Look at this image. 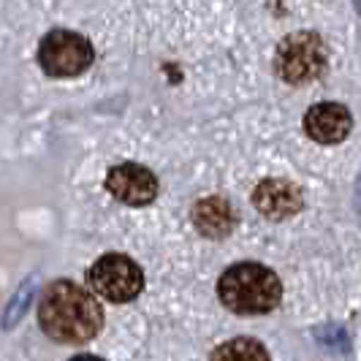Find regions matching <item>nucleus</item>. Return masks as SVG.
<instances>
[{
	"mask_svg": "<svg viewBox=\"0 0 361 361\" xmlns=\"http://www.w3.org/2000/svg\"><path fill=\"white\" fill-rule=\"evenodd\" d=\"M38 324L60 345H85L104 329V307L87 288L54 280L38 302Z\"/></svg>",
	"mask_w": 361,
	"mask_h": 361,
	"instance_id": "obj_1",
	"label": "nucleus"
},
{
	"mask_svg": "<svg viewBox=\"0 0 361 361\" xmlns=\"http://www.w3.org/2000/svg\"><path fill=\"white\" fill-rule=\"evenodd\" d=\"M217 296L231 312L239 315H264L280 305L283 283L280 277L261 264H234L220 274Z\"/></svg>",
	"mask_w": 361,
	"mask_h": 361,
	"instance_id": "obj_2",
	"label": "nucleus"
},
{
	"mask_svg": "<svg viewBox=\"0 0 361 361\" xmlns=\"http://www.w3.org/2000/svg\"><path fill=\"white\" fill-rule=\"evenodd\" d=\"M329 66V49L324 38L312 30L288 33L277 44L274 52V71L288 85H310L324 76Z\"/></svg>",
	"mask_w": 361,
	"mask_h": 361,
	"instance_id": "obj_3",
	"label": "nucleus"
},
{
	"mask_svg": "<svg viewBox=\"0 0 361 361\" xmlns=\"http://www.w3.org/2000/svg\"><path fill=\"white\" fill-rule=\"evenodd\" d=\"M87 283L95 290V296L114 302V305H126L145 290V271L128 255L106 253L90 267Z\"/></svg>",
	"mask_w": 361,
	"mask_h": 361,
	"instance_id": "obj_4",
	"label": "nucleus"
},
{
	"mask_svg": "<svg viewBox=\"0 0 361 361\" xmlns=\"http://www.w3.org/2000/svg\"><path fill=\"white\" fill-rule=\"evenodd\" d=\"M92 44L73 30H52L38 47V63L49 76H79L92 63Z\"/></svg>",
	"mask_w": 361,
	"mask_h": 361,
	"instance_id": "obj_5",
	"label": "nucleus"
},
{
	"mask_svg": "<svg viewBox=\"0 0 361 361\" xmlns=\"http://www.w3.org/2000/svg\"><path fill=\"white\" fill-rule=\"evenodd\" d=\"M106 190L128 207H147L158 196V177L142 163H120L109 169Z\"/></svg>",
	"mask_w": 361,
	"mask_h": 361,
	"instance_id": "obj_6",
	"label": "nucleus"
},
{
	"mask_svg": "<svg viewBox=\"0 0 361 361\" xmlns=\"http://www.w3.org/2000/svg\"><path fill=\"white\" fill-rule=\"evenodd\" d=\"M253 204L255 209L269 220H288L305 207V199H302L299 185H293V182L264 180L255 185Z\"/></svg>",
	"mask_w": 361,
	"mask_h": 361,
	"instance_id": "obj_7",
	"label": "nucleus"
},
{
	"mask_svg": "<svg viewBox=\"0 0 361 361\" xmlns=\"http://www.w3.org/2000/svg\"><path fill=\"white\" fill-rule=\"evenodd\" d=\"M353 117L350 111L337 104V101H324L310 106V111L305 114V130L312 142L318 145H337L343 142L345 136L350 133Z\"/></svg>",
	"mask_w": 361,
	"mask_h": 361,
	"instance_id": "obj_8",
	"label": "nucleus"
},
{
	"mask_svg": "<svg viewBox=\"0 0 361 361\" xmlns=\"http://www.w3.org/2000/svg\"><path fill=\"white\" fill-rule=\"evenodd\" d=\"M193 223L204 236L223 239L231 234V228L236 226V212L226 199L212 196V199H201L193 207Z\"/></svg>",
	"mask_w": 361,
	"mask_h": 361,
	"instance_id": "obj_9",
	"label": "nucleus"
},
{
	"mask_svg": "<svg viewBox=\"0 0 361 361\" xmlns=\"http://www.w3.org/2000/svg\"><path fill=\"white\" fill-rule=\"evenodd\" d=\"M209 361H271L267 348L253 337H234L228 343L217 345Z\"/></svg>",
	"mask_w": 361,
	"mask_h": 361,
	"instance_id": "obj_10",
	"label": "nucleus"
},
{
	"mask_svg": "<svg viewBox=\"0 0 361 361\" xmlns=\"http://www.w3.org/2000/svg\"><path fill=\"white\" fill-rule=\"evenodd\" d=\"M36 299V277H27L25 280V286L19 288V293L11 299V305L6 310V315H3V326L6 329H11V326L17 324L19 318L25 315V310L30 307V302Z\"/></svg>",
	"mask_w": 361,
	"mask_h": 361,
	"instance_id": "obj_11",
	"label": "nucleus"
},
{
	"mask_svg": "<svg viewBox=\"0 0 361 361\" xmlns=\"http://www.w3.org/2000/svg\"><path fill=\"white\" fill-rule=\"evenodd\" d=\"M68 361H104V359H98V356H90V353H82V356H73V359Z\"/></svg>",
	"mask_w": 361,
	"mask_h": 361,
	"instance_id": "obj_12",
	"label": "nucleus"
}]
</instances>
